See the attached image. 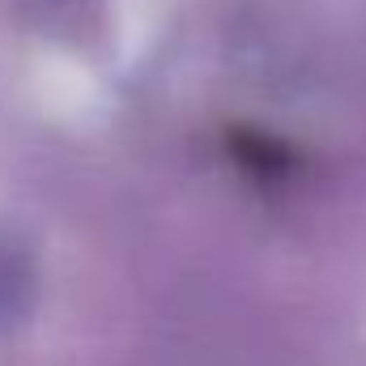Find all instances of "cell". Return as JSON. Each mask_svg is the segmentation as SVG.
<instances>
[{
	"instance_id": "obj_1",
	"label": "cell",
	"mask_w": 366,
	"mask_h": 366,
	"mask_svg": "<svg viewBox=\"0 0 366 366\" xmlns=\"http://www.w3.org/2000/svg\"><path fill=\"white\" fill-rule=\"evenodd\" d=\"M34 298V269L17 243L0 234V320H17Z\"/></svg>"
}]
</instances>
